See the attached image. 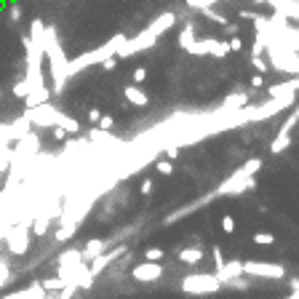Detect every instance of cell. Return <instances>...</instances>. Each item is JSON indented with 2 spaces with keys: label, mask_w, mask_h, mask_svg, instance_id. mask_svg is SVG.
Instances as JSON below:
<instances>
[{
  "label": "cell",
  "mask_w": 299,
  "mask_h": 299,
  "mask_svg": "<svg viewBox=\"0 0 299 299\" xmlns=\"http://www.w3.org/2000/svg\"><path fill=\"white\" fill-rule=\"evenodd\" d=\"M174 22H176V16L168 11V14H163V16H158L155 22H150V27L147 30H142L136 37H128V40L120 45V51H118V59H123V56H134V54H139V51H147V48H153L155 45V40L161 37L166 30H171L174 27Z\"/></svg>",
  "instance_id": "obj_1"
},
{
  "label": "cell",
  "mask_w": 299,
  "mask_h": 299,
  "mask_svg": "<svg viewBox=\"0 0 299 299\" xmlns=\"http://www.w3.org/2000/svg\"><path fill=\"white\" fill-rule=\"evenodd\" d=\"M48 296V291L40 286V280H32L27 288H22V291H14V294H8L3 299H45Z\"/></svg>",
  "instance_id": "obj_13"
},
{
  "label": "cell",
  "mask_w": 299,
  "mask_h": 299,
  "mask_svg": "<svg viewBox=\"0 0 299 299\" xmlns=\"http://www.w3.org/2000/svg\"><path fill=\"white\" fill-rule=\"evenodd\" d=\"M51 219L54 217H35V222H32V235H45L48 232V224H51Z\"/></svg>",
  "instance_id": "obj_25"
},
{
  "label": "cell",
  "mask_w": 299,
  "mask_h": 299,
  "mask_svg": "<svg viewBox=\"0 0 299 299\" xmlns=\"http://www.w3.org/2000/svg\"><path fill=\"white\" fill-rule=\"evenodd\" d=\"M3 240H6L8 254L24 257L27 248H30V240H32V227L30 224H14V227L3 235Z\"/></svg>",
  "instance_id": "obj_4"
},
{
  "label": "cell",
  "mask_w": 299,
  "mask_h": 299,
  "mask_svg": "<svg viewBox=\"0 0 299 299\" xmlns=\"http://www.w3.org/2000/svg\"><path fill=\"white\" fill-rule=\"evenodd\" d=\"M155 171L161 174V176H171L176 168H174V161H158L155 163Z\"/></svg>",
  "instance_id": "obj_29"
},
{
  "label": "cell",
  "mask_w": 299,
  "mask_h": 299,
  "mask_svg": "<svg viewBox=\"0 0 299 299\" xmlns=\"http://www.w3.org/2000/svg\"><path fill=\"white\" fill-rule=\"evenodd\" d=\"M248 86H251V88H262V86H265V75H259V72H257L254 78L248 80Z\"/></svg>",
  "instance_id": "obj_44"
},
{
  "label": "cell",
  "mask_w": 299,
  "mask_h": 299,
  "mask_svg": "<svg viewBox=\"0 0 299 299\" xmlns=\"http://www.w3.org/2000/svg\"><path fill=\"white\" fill-rule=\"evenodd\" d=\"M222 230L227 232V235L235 232V217H232V214H224V217H222Z\"/></svg>",
  "instance_id": "obj_33"
},
{
  "label": "cell",
  "mask_w": 299,
  "mask_h": 299,
  "mask_svg": "<svg viewBox=\"0 0 299 299\" xmlns=\"http://www.w3.org/2000/svg\"><path fill=\"white\" fill-rule=\"evenodd\" d=\"M254 243H257V246H273V243H275V235H273V232H257V235H254Z\"/></svg>",
  "instance_id": "obj_31"
},
{
  "label": "cell",
  "mask_w": 299,
  "mask_h": 299,
  "mask_svg": "<svg viewBox=\"0 0 299 299\" xmlns=\"http://www.w3.org/2000/svg\"><path fill=\"white\" fill-rule=\"evenodd\" d=\"M56 110L54 105H37V107H30V110H24V115L32 120V126H37V128H54L56 126Z\"/></svg>",
  "instance_id": "obj_7"
},
{
  "label": "cell",
  "mask_w": 299,
  "mask_h": 299,
  "mask_svg": "<svg viewBox=\"0 0 299 299\" xmlns=\"http://www.w3.org/2000/svg\"><path fill=\"white\" fill-rule=\"evenodd\" d=\"M128 40V35H115V37H110L107 43H102L99 48H93L91 54H83V56H78V59H72V62H67V70H64V75L67 78H72V75H78L80 70H86V67H91V64H102L105 59H110V56H118V51H120V45H123Z\"/></svg>",
  "instance_id": "obj_2"
},
{
  "label": "cell",
  "mask_w": 299,
  "mask_h": 299,
  "mask_svg": "<svg viewBox=\"0 0 299 299\" xmlns=\"http://www.w3.org/2000/svg\"><path fill=\"white\" fill-rule=\"evenodd\" d=\"M211 254H214V273H219V270L224 267V257H222V248H219V246H214V248H211Z\"/></svg>",
  "instance_id": "obj_34"
},
{
  "label": "cell",
  "mask_w": 299,
  "mask_h": 299,
  "mask_svg": "<svg viewBox=\"0 0 299 299\" xmlns=\"http://www.w3.org/2000/svg\"><path fill=\"white\" fill-rule=\"evenodd\" d=\"M166 254H163V248H147L144 251V262H161Z\"/></svg>",
  "instance_id": "obj_35"
},
{
  "label": "cell",
  "mask_w": 299,
  "mask_h": 299,
  "mask_svg": "<svg viewBox=\"0 0 299 299\" xmlns=\"http://www.w3.org/2000/svg\"><path fill=\"white\" fill-rule=\"evenodd\" d=\"M56 126L64 128L67 134H78V131H80V123H78V120L70 118V115H64V112H56Z\"/></svg>",
  "instance_id": "obj_22"
},
{
  "label": "cell",
  "mask_w": 299,
  "mask_h": 299,
  "mask_svg": "<svg viewBox=\"0 0 299 299\" xmlns=\"http://www.w3.org/2000/svg\"><path fill=\"white\" fill-rule=\"evenodd\" d=\"M227 45H230V51H232V54H238V51H243V40H240V37H238V35H232V37H230V40H227Z\"/></svg>",
  "instance_id": "obj_38"
},
{
  "label": "cell",
  "mask_w": 299,
  "mask_h": 299,
  "mask_svg": "<svg viewBox=\"0 0 299 299\" xmlns=\"http://www.w3.org/2000/svg\"><path fill=\"white\" fill-rule=\"evenodd\" d=\"M48 96H51V91L45 88V86H32L30 96L24 99V102H27V110H30V107H37V105H45V102H48Z\"/></svg>",
  "instance_id": "obj_19"
},
{
  "label": "cell",
  "mask_w": 299,
  "mask_h": 299,
  "mask_svg": "<svg viewBox=\"0 0 299 299\" xmlns=\"http://www.w3.org/2000/svg\"><path fill=\"white\" fill-rule=\"evenodd\" d=\"M219 278V283L222 286H227L230 280H235V278H240L243 275V262L240 259H232V262H224V267L219 270V273H214Z\"/></svg>",
  "instance_id": "obj_12"
},
{
  "label": "cell",
  "mask_w": 299,
  "mask_h": 299,
  "mask_svg": "<svg viewBox=\"0 0 299 299\" xmlns=\"http://www.w3.org/2000/svg\"><path fill=\"white\" fill-rule=\"evenodd\" d=\"M230 288H238V291H248V288H251V280L248 278H235V280H230V283H227Z\"/></svg>",
  "instance_id": "obj_32"
},
{
  "label": "cell",
  "mask_w": 299,
  "mask_h": 299,
  "mask_svg": "<svg viewBox=\"0 0 299 299\" xmlns=\"http://www.w3.org/2000/svg\"><path fill=\"white\" fill-rule=\"evenodd\" d=\"M30 91H32V83L27 80V78H22V80L14 86V96H16V99H27V96H30Z\"/></svg>",
  "instance_id": "obj_26"
},
{
  "label": "cell",
  "mask_w": 299,
  "mask_h": 299,
  "mask_svg": "<svg viewBox=\"0 0 299 299\" xmlns=\"http://www.w3.org/2000/svg\"><path fill=\"white\" fill-rule=\"evenodd\" d=\"M270 6L286 19H296L299 22V0H270Z\"/></svg>",
  "instance_id": "obj_16"
},
{
  "label": "cell",
  "mask_w": 299,
  "mask_h": 299,
  "mask_svg": "<svg viewBox=\"0 0 299 299\" xmlns=\"http://www.w3.org/2000/svg\"><path fill=\"white\" fill-rule=\"evenodd\" d=\"M105 251H107V243L105 240H102V238H91L86 246L80 248V254H83V262H88V265H91V262L96 259V257H102Z\"/></svg>",
  "instance_id": "obj_14"
},
{
  "label": "cell",
  "mask_w": 299,
  "mask_h": 299,
  "mask_svg": "<svg viewBox=\"0 0 299 299\" xmlns=\"http://www.w3.org/2000/svg\"><path fill=\"white\" fill-rule=\"evenodd\" d=\"M45 299H51V296H45Z\"/></svg>",
  "instance_id": "obj_48"
},
{
  "label": "cell",
  "mask_w": 299,
  "mask_h": 299,
  "mask_svg": "<svg viewBox=\"0 0 299 299\" xmlns=\"http://www.w3.org/2000/svg\"><path fill=\"white\" fill-rule=\"evenodd\" d=\"M163 153L168 155V161H176V158H179V147H176V144H171V142H168V144L163 147Z\"/></svg>",
  "instance_id": "obj_39"
},
{
  "label": "cell",
  "mask_w": 299,
  "mask_h": 299,
  "mask_svg": "<svg viewBox=\"0 0 299 299\" xmlns=\"http://www.w3.org/2000/svg\"><path fill=\"white\" fill-rule=\"evenodd\" d=\"M11 280H14V273H11V267H8V259L0 257V288H6Z\"/></svg>",
  "instance_id": "obj_24"
},
{
  "label": "cell",
  "mask_w": 299,
  "mask_h": 299,
  "mask_svg": "<svg viewBox=\"0 0 299 299\" xmlns=\"http://www.w3.org/2000/svg\"><path fill=\"white\" fill-rule=\"evenodd\" d=\"M161 275H163L161 262H142V265H136L131 270V278L136 283H155V280H161Z\"/></svg>",
  "instance_id": "obj_9"
},
{
  "label": "cell",
  "mask_w": 299,
  "mask_h": 299,
  "mask_svg": "<svg viewBox=\"0 0 299 299\" xmlns=\"http://www.w3.org/2000/svg\"><path fill=\"white\" fill-rule=\"evenodd\" d=\"M190 54L195 56H227L230 45L227 40H214V37H206V40H195L190 45Z\"/></svg>",
  "instance_id": "obj_8"
},
{
  "label": "cell",
  "mask_w": 299,
  "mask_h": 299,
  "mask_svg": "<svg viewBox=\"0 0 299 299\" xmlns=\"http://www.w3.org/2000/svg\"><path fill=\"white\" fill-rule=\"evenodd\" d=\"M203 14L211 19V22H217V24H222V27H227L230 24V19L224 16V14H219V11H214V6H209V8H203Z\"/></svg>",
  "instance_id": "obj_27"
},
{
  "label": "cell",
  "mask_w": 299,
  "mask_h": 299,
  "mask_svg": "<svg viewBox=\"0 0 299 299\" xmlns=\"http://www.w3.org/2000/svg\"><path fill=\"white\" fill-rule=\"evenodd\" d=\"M222 288L219 278L217 275H209V273H201V275H187L182 278V291L184 294H195V296H206V294H217Z\"/></svg>",
  "instance_id": "obj_3"
},
{
  "label": "cell",
  "mask_w": 299,
  "mask_h": 299,
  "mask_svg": "<svg viewBox=\"0 0 299 299\" xmlns=\"http://www.w3.org/2000/svg\"><path fill=\"white\" fill-rule=\"evenodd\" d=\"M96 126H99L102 131H110L112 126H115V118H112V115H102V118H99V123H96Z\"/></svg>",
  "instance_id": "obj_36"
},
{
  "label": "cell",
  "mask_w": 299,
  "mask_h": 299,
  "mask_svg": "<svg viewBox=\"0 0 299 299\" xmlns=\"http://www.w3.org/2000/svg\"><path fill=\"white\" fill-rule=\"evenodd\" d=\"M123 254H126V246H118V248H112V251H105V254H102V257H96V259H93L91 265H88L91 275H93V278H96V275H102L107 267H112V265H115V262H118L120 257H123Z\"/></svg>",
  "instance_id": "obj_10"
},
{
  "label": "cell",
  "mask_w": 299,
  "mask_h": 299,
  "mask_svg": "<svg viewBox=\"0 0 299 299\" xmlns=\"http://www.w3.org/2000/svg\"><path fill=\"white\" fill-rule=\"evenodd\" d=\"M11 161H14V150H11V144H8V147L0 150V174H3L6 168L11 166Z\"/></svg>",
  "instance_id": "obj_28"
},
{
  "label": "cell",
  "mask_w": 299,
  "mask_h": 299,
  "mask_svg": "<svg viewBox=\"0 0 299 299\" xmlns=\"http://www.w3.org/2000/svg\"><path fill=\"white\" fill-rule=\"evenodd\" d=\"M243 275H251V278H283L286 275V267L283 265H275V262L248 259V262H243Z\"/></svg>",
  "instance_id": "obj_6"
},
{
  "label": "cell",
  "mask_w": 299,
  "mask_h": 299,
  "mask_svg": "<svg viewBox=\"0 0 299 299\" xmlns=\"http://www.w3.org/2000/svg\"><path fill=\"white\" fill-rule=\"evenodd\" d=\"M153 190H155V182L153 179H144L142 187H139V192H142V195H153Z\"/></svg>",
  "instance_id": "obj_42"
},
{
  "label": "cell",
  "mask_w": 299,
  "mask_h": 299,
  "mask_svg": "<svg viewBox=\"0 0 299 299\" xmlns=\"http://www.w3.org/2000/svg\"><path fill=\"white\" fill-rule=\"evenodd\" d=\"M176 259H179L182 265L195 267V265H201V262H203V248H201V246H187V248H179Z\"/></svg>",
  "instance_id": "obj_18"
},
{
  "label": "cell",
  "mask_w": 299,
  "mask_h": 299,
  "mask_svg": "<svg viewBox=\"0 0 299 299\" xmlns=\"http://www.w3.org/2000/svg\"><path fill=\"white\" fill-rule=\"evenodd\" d=\"M198 40V37H195V27H192V22L190 24H184L182 27V32H179V48L182 51H190V45Z\"/></svg>",
  "instance_id": "obj_21"
},
{
  "label": "cell",
  "mask_w": 299,
  "mask_h": 299,
  "mask_svg": "<svg viewBox=\"0 0 299 299\" xmlns=\"http://www.w3.org/2000/svg\"><path fill=\"white\" fill-rule=\"evenodd\" d=\"M37 147H40V139H37L35 131H30V134H24L22 139L16 142V150H14V158H35L37 155Z\"/></svg>",
  "instance_id": "obj_11"
},
{
  "label": "cell",
  "mask_w": 299,
  "mask_h": 299,
  "mask_svg": "<svg viewBox=\"0 0 299 299\" xmlns=\"http://www.w3.org/2000/svg\"><path fill=\"white\" fill-rule=\"evenodd\" d=\"M51 136L56 139V142H64V139H67V131L59 128V126H54V128H51Z\"/></svg>",
  "instance_id": "obj_43"
},
{
  "label": "cell",
  "mask_w": 299,
  "mask_h": 299,
  "mask_svg": "<svg viewBox=\"0 0 299 299\" xmlns=\"http://www.w3.org/2000/svg\"><path fill=\"white\" fill-rule=\"evenodd\" d=\"M147 80V67H136L134 70V83L139 86V83H144Z\"/></svg>",
  "instance_id": "obj_41"
},
{
  "label": "cell",
  "mask_w": 299,
  "mask_h": 299,
  "mask_svg": "<svg viewBox=\"0 0 299 299\" xmlns=\"http://www.w3.org/2000/svg\"><path fill=\"white\" fill-rule=\"evenodd\" d=\"M251 67H254L259 75H265L270 70V62L265 59V56H251Z\"/></svg>",
  "instance_id": "obj_30"
},
{
  "label": "cell",
  "mask_w": 299,
  "mask_h": 299,
  "mask_svg": "<svg viewBox=\"0 0 299 299\" xmlns=\"http://www.w3.org/2000/svg\"><path fill=\"white\" fill-rule=\"evenodd\" d=\"M243 107H248V93L246 91H235V93H230L227 99L222 102V112H232V110H243Z\"/></svg>",
  "instance_id": "obj_17"
},
{
  "label": "cell",
  "mask_w": 299,
  "mask_h": 299,
  "mask_svg": "<svg viewBox=\"0 0 299 299\" xmlns=\"http://www.w3.org/2000/svg\"><path fill=\"white\" fill-rule=\"evenodd\" d=\"M86 265V262H83V254L78 248H70V251H64V254L59 257V275L64 283L67 286H72V280H75V275H78V270Z\"/></svg>",
  "instance_id": "obj_5"
},
{
  "label": "cell",
  "mask_w": 299,
  "mask_h": 299,
  "mask_svg": "<svg viewBox=\"0 0 299 299\" xmlns=\"http://www.w3.org/2000/svg\"><path fill=\"white\" fill-rule=\"evenodd\" d=\"M291 142H294V136H291V134H280V131H278V136L273 139V144H270V153H273V155L286 153V150L291 147Z\"/></svg>",
  "instance_id": "obj_20"
},
{
  "label": "cell",
  "mask_w": 299,
  "mask_h": 299,
  "mask_svg": "<svg viewBox=\"0 0 299 299\" xmlns=\"http://www.w3.org/2000/svg\"><path fill=\"white\" fill-rule=\"evenodd\" d=\"M40 286H43L48 294H56V291H62V288L67 286V283H64L59 275H51V278H40Z\"/></svg>",
  "instance_id": "obj_23"
},
{
  "label": "cell",
  "mask_w": 299,
  "mask_h": 299,
  "mask_svg": "<svg viewBox=\"0 0 299 299\" xmlns=\"http://www.w3.org/2000/svg\"><path fill=\"white\" fill-rule=\"evenodd\" d=\"M19 16H22V3H11V8H8V19H11V22H19Z\"/></svg>",
  "instance_id": "obj_37"
},
{
  "label": "cell",
  "mask_w": 299,
  "mask_h": 299,
  "mask_svg": "<svg viewBox=\"0 0 299 299\" xmlns=\"http://www.w3.org/2000/svg\"><path fill=\"white\" fill-rule=\"evenodd\" d=\"M102 70H105V72L118 70V56H110V59H105V62H102Z\"/></svg>",
  "instance_id": "obj_40"
},
{
  "label": "cell",
  "mask_w": 299,
  "mask_h": 299,
  "mask_svg": "<svg viewBox=\"0 0 299 299\" xmlns=\"http://www.w3.org/2000/svg\"><path fill=\"white\" fill-rule=\"evenodd\" d=\"M283 299H299V294H296V291H291V294H288V296H283Z\"/></svg>",
  "instance_id": "obj_47"
},
{
  "label": "cell",
  "mask_w": 299,
  "mask_h": 299,
  "mask_svg": "<svg viewBox=\"0 0 299 299\" xmlns=\"http://www.w3.org/2000/svg\"><path fill=\"white\" fill-rule=\"evenodd\" d=\"M123 96L128 99V105H131V107H147V105H150V96L136 86V83H131V86L123 88Z\"/></svg>",
  "instance_id": "obj_15"
},
{
  "label": "cell",
  "mask_w": 299,
  "mask_h": 299,
  "mask_svg": "<svg viewBox=\"0 0 299 299\" xmlns=\"http://www.w3.org/2000/svg\"><path fill=\"white\" fill-rule=\"evenodd\" d=\"M99 118H102V112H99L96 107H93V110L88 112V120H91V123H99Z\"/></svg>",
  "instance_id": "obj_45"
},
{
  "label": "cell",
  "mask_w": 299,
  "mask_h": 299,
  "mask_svg": "<svg viewBox=\"0 0 299 299\" xmlns=\"http://www.w3.org/2000/svg\"><path fill=\"white\" fill-rule=\"evenodd\" d=\"M288 286H291V291L299 294V278H288Z\"/></svg>",
  "instance_id": "obj_46"
}]
</instances>
